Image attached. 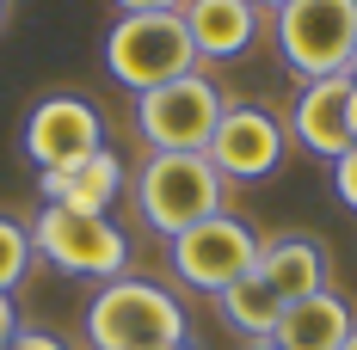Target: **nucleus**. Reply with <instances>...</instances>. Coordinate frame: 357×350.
<instances>
[{
  "instance_id": "obj_1",
  "label": "nucleus",
  "mask_w": 357,
  "mask_h": 350,
  "mask_svg": "<svg viewBox=\"0 0 357 350\" xmlns=\"http://www.w3.org/2000/svg\"><path fill=\"white\" fill-rule=\"evenodd\" d=\"M222 203H228V178L210 166V154H148L136 173V215L167 240L222 215Z\"/></svg>"
},
{
  "instance_id": "obj_2",
  "label": "nucleus",
  "mask_w": 357,
  "mask_h": 350,
  "mask_svg": "<svg viewBox=\"0 0 357 350\" xmlns=\"http://www.w3.org/2000/svg\"><path fill=\"white\" fill-rule=\"evenodd\" d=\"M173 338H185V308L173 301V289L148 277H111L86 301V344L93 350H148L173 344Z\"/></svg>"
},
{
  "instance_id": "obj_3",
  "label": "nucleus",
  "mask_w": 357,
  "mask_h": 350,
  "mask_svg": "<svg viewBox=\"0 0 357 350\" xmlns=\"http://www.w3.org/2000/svg\"><path fill=\"white\" fill-rule=\"evenodd\" d=\"M105 68L117 86L148 93V86L191 74L197 49H191V31L178 13H117V25L105 31Z\"/></svg>"
},
{
  "instance_id": "obj_4",
  "label": "nucleus",
  "mask_w": 357,
  "mask_h": 350,
  "mask_svg": "<svg viewBox=\"0 0 357 350\" xmlns=\"http://www.w3.org/2000/svg\"><path fill=\"white\" fill-rule=\"evenodd\" d=\"M31 252L43 264H56L62 277H130V234L111 215H80V209H56L43 203L31 215Z\"/></svg>"
},
{
  "instance_id": "obj_5",
  "label": "nucleus",
  "mask_w": 357,
  "mask_h": 350,
  "mask_svg": "<svg viewBox=\"0 0 357 350\" xmlns=\"http://www.w3.org/2000/svg\"><path fill=\"white\" fill-rule=\"evenodd\" d=\"M278 56L302 80L351 74L357 0H289V6H278Z\"/></svg>"
},
{
  "instance_id": "obj_6",
  "label": "nucleus",
  "mask_w": 357,
  "mask_h": 350,
  "mask_svg": "<svg viewBox=\"0 0 357 350\" xmlns=\"http://www.w3.org/2000/svg\"><path fill=\"white\" fill-rule=\"evenodd\" d=\"M222 86H215L210 74H178L167 86H148L136 93V129L154 154H204L215 136V123H222Z\"/></svg>"
},
{
  "instance_id": "obj_7",
  "label": "nucleus",
  "mask_w": 357,
  "mask_h": 350,
  "mask_svg": "<svg viewBox=\"0 0 357 350\" xmlns=\"http://www.w3.org/2000/svg\"><path fill=\"white\" fill-rule=\"evenodd\" d=\"M167 258H173V277L185 289H204V295H222L228 283H241L259 264V234H252L241 215H210L197 228H185L178 240H167Z\"/></svg>"
},
{
  "instance_id": "obj_8",
  "label": "nucleus",
  "mask_w": 357,
  "mask_h": 350,
  "mask_svg": "<svg viewBox=\"0 0 357 350\" xmlns=\"http://www.w3.org/2000/svg\"><path fill=\"white\" fill-rule=\"evenodd\" d=\"M105 148V117L93 99H80V93H50V99H37L31 117H25V160L43 173H68L80 160H93Z\"/></svg>"
},
{
  "instance_id": "obj_9",
  "label": "nucleus",
  "mask_w": 357,
  "mask_h": 350,
  "mask_svg": "<svg viewBox=\"0 0 357 350\" xmlns=\"http://www.w3.org/2000/svg\"><path fill=\"white\" fill-rule=\"evenodd\" d=\"M284 141H289V129L271 117V111L228 105L204 154H210V166L228 178V184H259V178H271L278 166H284Z\"/></svg>"
},
{
  "instance_id": "obj_10",
  "label": "nucleus",
  "mask_w": 357,
  "mask_h": 350,
  "mask_svg": "<svg viewBox=\"0 0 357 350\" xmlns=\"http://www.w3.org/2000/svg\"><path fill=\"white\" fill-rule=\"evenodd\" d=\"M289 136H296L302 154H314V160L333 166L351 148V74L308 80L302 99H296V111H289Z\"/></svg>"
},
{
  "instance_id": "obj_11",
  "label": "nucleus",
  "mask_w": 357,
  "mask_h": 350,
  "mask_svg": "<svg viewBox=\"0 0 357 350\" xmlns=\"http://www.w3.org/2000/svg\"><path fill=\"white\" fill-rule=\"evenodd\" d=\"M259 283L278 295V301H302V295H321L326 289V246L314 234H271L259 240Z\"/></svg>"
},
{
  "instance_id": "obj_12",
  "label": "nucleus",
  "mask_w": 357,
  "mask_h": 350,
  "mask_svg": "<svg viewBox=\"0 0 357 350\" xmlns=\"http://www.w3.org/2000/svg\"><path fill=\"white\" fill-rule=\"evenodd\" d=\"M178 19L191 31L197 62H234V56H247V43L259 37V13L247 0H185Z\"/></svg>"
},
{
  "instance_id": "obj_13",
  "label": "nucleus",
  "mask_w": 357,
  "mask_h": 350,
  "mask_svg": "<svg viewBox=\"0 0 357 350\" xmlns=\"http://www.w3.org/2000/svg\"><path fill=\"white\" fill-rule=\"evenodd\" d=\"M37 191H43V203H56V209H80V215H105L117 203V191H123V160L99 148L93 160H80L68 173H43L37 178Z\"/></svg>"
},
{
  "instance_id": "obj_14",
  "label": "nucleus",
  "mask_w": 357,
  "mask_h": 350,
  "mask_svg": "<svg viewBox=\"0 0 357 350\" xmlns=\"http://www.w3.org/2000/svg\"><path fill=\"white\" fill-rule=\"evenodd\" d=\"M351 326H357L351 308H345L333 289H321V295H302V301H289L284 319H278V332H271L265 344H278V350H339Z\"/></svg>"
},
{
  "instance_id": "obj_15",
  "label": "nucleus",
  "mask_w": 357,
  "mask_h": 350,
  "mask_svg": "<svg viewBox=\"0 0 357 350\" xmlns=\"http://www.w3.org/2000/svg\"><path fill=\"white\" fill-rule=\"evenodd\" d=\"M215 301H222V319H228L234 332H247L252 344H265V338L278 332V319H284V301L259 283V271H247L241 283H228Z\"/></svg>"
},
{
  "instance_id": "obj_16",
  "label": "nucleus",
  "mask_w": 357,
  "mask_h": 350,
  "mask_svg": "<svg viewBox=\"0 0 357 350\" xmlns=\"http://www.w3.org/2000/svg\"><path fill=\"white\" fill-rule=\"evenodd\" d=\"M31 228L25 221H13V215H0V295H13L25 271H31Z\"/></svg>"
},
{
  "instance_id": "obj_17",
  "label": "nucleus",
  "mask_w": 357,
  "mask_h": 350,
  "mask_svg": "<svg viewBox=\"0 0 357 350\" xmlns=\"http://www.w3.org/2000/svg\"><path fill=\"white\" fill-rule=\"evenodd\" d=\"M333 184H339V203L357 209V148H345V154L333 160Z\"/></svg>"
},
{
  "instance_id": "obj_18",
  "label": "nucleus",
  "mask_w": 357,
  "mask_h": 350,
  "mask_svg": "<svg viewBox=\"0 0 357 350\" xmlns=\"http://www.w3.org/2000/svg\"><path fill=\"white\" fill-rule=\"evenodd\" d=\"M13 350H68L56 332H37V326H19L13 332Z\"/></svg>"
},
{
  "instance_id": "obj_19",
  "label": "nucleus",
  "mask_w": 357,
  "mask_h": 350,
  "mask_svg": "<svg viewBox=\"0 0 357 350\" xmlns=\"http://www.w3.org/2000/svg\"><path fill=\"white\" fill-rule=\"evenodd\" d=\"M111 6H123V13H178L185 0H111Z\"/></svg>"
},
{
  "instance_id": "obj_20",
  "label": "nucleus",
  "mask_w": 357,
  "mask_h": 350,
  "mask_svg": "<svg viewBox=\"0 0 357 350\" xmlns=\"http://www.w3.org/2000/svg\"><path fill=\"white\" fill-rule=\"evenodd\" d=\"M0 332H6V338L19 332V308H13V295H0Z\"/></svg>"
},
{
  "instance_id": "obj_21",
  "label": "nucleus",
  "mask_w": 357,
  "mask_h": 350,
  "mask_svg": "<svg viewBox=\"0 0 357 350\" xmlns=\"http://www.w3.org/2000/svg\"><path fill=\"white\" fill-rule=\"evenodd\" d=\"M351 148H357V80H351Z\"/></svg>"
},
{
  "instance_id": "obj_22",
  "label": "nucleus",
  "mask_w": 357,
  "mask_h": 350,
  "mask_svg": "<svg viewBox=\"0 0 357 350\" xmlns=\"http://www.w3.org/2000/svg\"><path fill=\"white\" fill-rule=\"evenodd\" d=\"M252 13H259V6H271V13H278V6H289V0H247Z\"/></svg>"
},
{
  "instance_id": "obj_23",
  "label": "nucleus",
  "mask_w": 357,
  "mask_h": 350,
  "mask_svg": "<svg viewBox=\"0 0 357 350\" xmlns=\"http://www.w3.org/2000/svg\"><path fill=\"white\" fill-rule=\"evenodd\" d=\"M148 350H191V344H185V338H173V344H148Z\"/></svg>"
},
{
  "instance_id": "obj_24",
  "label": "nucleus",
  "mask_w": 357,
  "mask_h": 350,
  "mask_svg": "<svg viewBox=\"0 0 357 350\" xmlns=\"http://www.w3.org/2000/svg\"><path fill=\"white\" fill-rule=\"evenodd\" d=\"M339 350H357V326H351V332H345V344H339Z\"/></svg>"
},
{
  "instance_id": "obj_25",
  "label": "nucleus",
  "mask_w": 357,
  "mask_h": 350,
  "mask_svg": "<svg viewBox=\"0 0 357 350\" xmlns=\"http://www.w3.org/2000/svg\"><path fill=\"white\" fill-rule=\"evenodd\" d=\"M6 344H13V338H6V332H0V350H6Z\"/></svg>"
},
{
  "instance_id": "obj_26",
  "label": "nucleus",
  "mask_w": 357,
  "mask_h": 350,
  "mask_svg": "<svg viewBox=\"0 0 357 350\" xmlns=\"http://www.w3.org/2000/svg\"><path fill=\"white\" fill-rule=\"evenodd\" d=\"M252 350H278V344H252Z\"/></svg>"
},
{
  "instance_id": "obj_27",
  "label": "nucleus",
  "mask_w": 357,
  "mask_h": 350,
  "mask_svg": "<svg viewBox=\"0 0 357 350\" xmlns=\"http://www.w3.org/2000/svg\"><path fill=\"white\" fill-rule=\"evenodd\" d=\"M351 80H357V56H351Z\"/></svg>"
},
{
  "instance_id": "obj_28",
  "label": "nucleus",
  "mask_w": 357,
  "mask_h": 350,
  "mask_svg": "<svg viewBox=\"0 0 357 350\" xmlns=\"http://www.w3.org/2000/svg\"><path fill=\"white\" fill-rule=\"evenodd\" d=\"M0 19H6V0H0Z\"/></svg>"
},
{
  "instance_id": "obj_29",
  "label": "nucleus",
  "mask_w": 357,
  "mask_h": 350,
  "mask_svg": "<svg viewBox=\"0 0 357 350\" xmlns=\"http://www.w3.org/2000/svg\"><path fill=\"white\" fill-rule=\"evenodd\" d=\"M6 350H13V344H6Z\"/></svg>"
}]
</instances>
